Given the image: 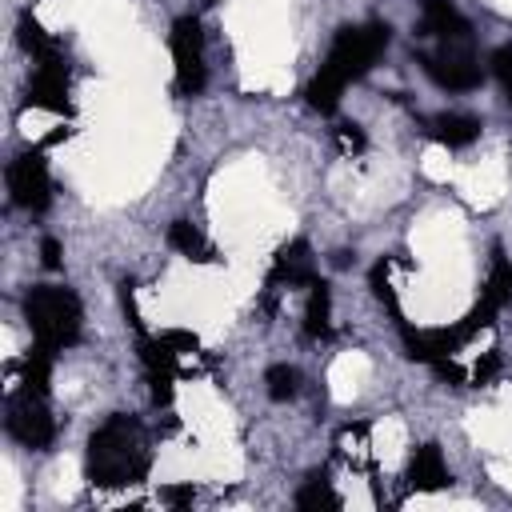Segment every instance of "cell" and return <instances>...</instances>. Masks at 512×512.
<instances>
[{"mask_svg":"<svg viewBox=\"0 0 512 512\" xmlns=\"http://www.w3.org/2000/svg\"><path fill=\"white\" fill-rule=\"evenodd\" d=\"M416 64L424 68V76L448 92H472L480 88V64L468 40H440L436 52H416Z\"/></svg>","mask_w":512,"mask_h":512,"instance_id":"4","label":"cell"},{"mask_svg":"<svg viewBox=\"0 0 512 512\" xmlns=\"http://www.w3.org/2000/svg\"><path fill=\"white\" fill-rule=\"evenodd\" d=\"M16 32H20V44H24V52L36 60V68L40 64H64V56H60V44L40 28V20L32 16V12H20V24H16Z\"/></svg>","mask_w":512,"mask_h":512,"instance_id":"14","label":"cell"},{"mask_svg":"<svg viewBox=\"0 0 512 512\" xmlns=\"http://www.w3.org/2000/svg\"><path fill=\"white\" fill-rule=\"evenodd\" d=\"M432 368H436V376H440V380H448L452 388H464V380H468V372H464V368H456L452 360H436Z\"/></svg>","mask_w":512,"mask_h":512,"instance_id":"28","label":"cell"},{"mask_svg":"<svg viewBox=\"0 0 512 512\" xmlns=\"http://www.w3.org/2000/svg\"><path fill=\"white\" fill-rule=\"evenodd\" d=\"M264 384H268V396H272L276 404H284V400H292V396L300 392V372H296L292 364H272V368L264 372Z\"/></svg>","mask_w":512,"mask_h":512,"instance_id":"19","label":"cell"},{"mask_svg":"<svg viewBox=\"0 0 512 512\" xmlns=\"http://www.w3.org/2000/svg\"><path fill=\"white\" fill-rule=\"evenodd\" d=\"M420 36H436V40H468V16L452 4V0H424L420 20H416Z\"/></svg>","mask_w":512,"mask_h":512,"instance_id":"11","label":"cell"},{"mask_svg":"<svg viewBox=\"0 0 512 512\" xmlns=\"http://www.w3.org/2000/svg\"><path fill=\"white\" fill-rule=\"evenodd\" d=\"M24 320L32 328V340L60 352L80 340V296L60 284H36L24 292Z\"/></svg>","mask_w":512,"mask_h":512,"instance_id":"3","label":"cell"},{"mask_svg":"<svg viewBox=\"0 0 512 512\" xmlns=\"http://www.w3.org/2000/svg\"><path fill=\"white\" fill-rule=\"evenodd\" d=\"M132 292H136V284H132V280H124V284H120V308H124V316H128L132 332H136V336H144V320H140V308H136V296H132Z\"/></svg>","mask_w":512,"mask_h":512,"instance_id":"22","label":"cell"},{"mask_svg":"<svg viewBox=\"0 0 512 512\" xmlns=\"http://www.w3.org/2000/svg\"><path fill=\"white\" fill-rule=\"evenodd\" d=\"M296 504L300 508H340V496L332 492V484L324 480V472H312L304 480V488L296 492Z\"/></svg>","mask_w":512,"mask_h":512,"instance_id":"18","label":"cell"},{"mask_svg":"<svg viewBox=\"0 0 512 512\" xmlns=\"http://www.w3.org/2000/svg\"><path fill=\"white\" fill-rule=\"evenodd\" d=\"M40 260H44V268H56V264H60V240L44 236V240H40Z\"/></svg>","mask_w":512,"mask_h":512,"instance_id":"29","label":"cell"},{"mask_svg":"<svg viewBox=\"0 0 512 512\" xmlns=\"http://www.w3.org/2000/svg\"><path fill=\"white\" fill-rule=\"evenodd\" d=\"M28 108H44V112H72V100H68V64H40L36 76L28 80V96H24Z\"/></svg>","mask_w":512,"mask_h":512,"instance_id":"10","label":"cell"},{"mask_svg":"<svg viewBox=\"0 0 512 512\" xmlns=\"http://www.w3.org/2000/svg\"><path fill=\"white\" fill-rule=\"evenodd\" d=\"M152 468V448L148 436L140 428V420L116 412L108 416L84 448V476L96 488H128V484H144Z\"/></svg>","mask_w":512,"mask_h":512,"instance_id":"2","label":"cell"},{"mask_svg":"<svg viewBox=\"0 0 512 512\" xmlns=\"http://www.w3.org/2000/svg\"><path fill=\"white\" fill-rule=\"evenodd\" d=\"M492 76L512 92V44H500V48L492 52Z\"/></svg>","mask_w":512,"mask_h":512,"instance_id":"23","label":"cell"},{"mask_svg":"<svg viewBox=\"0 0 512 512\" xmlns=\"http://www.w3.org/2000/svg\"><path fill=\"white\" fill-rule=\"evenodd\" d=\"M316 280V260H312V248L308 240H288L276 256H272V268H268V288H308Z\"/></svg>","mask_w":512,"mask_h":512,"instance_id":"9","label":"cell"},{"mask_svg":"<svg viewBox=\"0 0 512 512\" xmlns=\"http://www.w3.org/2000/svg\"><path fill=\"white\" fill-rule=\"evenodd\" d=\"M176 348L164 340V336H140V364L148 372V384H152V404L156 408H168L172 404V384H176Z\"/></svg>","mask_w":512,"mask_h":512,"instance_id":"8","label":"cell"},{"mask_svg":"<svg viewBox=\"0 0 512 512\" xmlns=\"http://www.w3.org/2000/svg\"><path fill=\"white\" fill-rule=\"evenodd\" d=\"M8 192H12V204L24 212H44L52 204V176H48L44 152H20L8 164Z\"/></svg>","mask_w":512,"mask_h":512,"instance_id":"7","label":"cell"},{"mask_svg":"<svg viewBox=\"0 0 512 512\" xmlns=\"http://www.w3.org/2000/svg\"><path fill=\"white\" fill-rule=\"evenodd\" d=\"M160 500L172 504V508H184V504L196 500V488L192 484H168V488H160Z\"/></svg>","mask_w":512,"mask_h":512,"instance_id":"26","label":"cell"},{"mask_svg":"<svg viewBox=\"0 0 512 512\" xmlns=\"http://www.w3.org/2000/svg\"><path fill=\"white\" fill-rule=\"evenodd\" d=\"M388 32H392V28L380 24V20L356 24V28H340V32H336V40H332L324 64L316 68V76H312L308 88H304L308 104H312L320 116H332V112L340 108L344 88H348L352 80L368 76V68H372V64L384 56V48H388Z\"/></svg>","mask_w":512,"mask_h":512,"instance_id":"1","label":"cell"},{"mask_svg":"<svg viewBox=\"0 0 512 512\" xmlns=\"http://www.w3.org/2000/svg\"><path fill=\"white\" fill-rule=\"evenodd\" d=\"M484 292H488L492 300H500V304L512 300V264H508L500 252L492 256V272H488V280H484Z\"/></svg>","mask_w":512,"mask_h":512,"instance_id":"20","label":"cell"},{"mask_svg":"<svg viewBox=\"0 0 512 512\" xmlns=\"http://www.w3.org/2000/svg\"><path fill=\"white\" fill-rule=\"evenodd\" d=\"M388 268H392V260H388V256H384V260H376V264H372L368 284H372V296H376L380 304H388V312L400 320V304H396V292H392V284H388Z\"/></svg>","mask_w":512,"mask_h":512,"instance_id":"21","label":"cell"},{"mask_svg":"<svg viewBox=\"0 0 512 512\" xmlns=\"http://www.w3.org/2000/svg\"><path fill=\"white\" fill-rule=\"evenodd\" d=\"M4 428L12 440H20L24 448H52L56 440V420L44 404V392H32V388H20L8 396V416H4Z\"/></svg>","mask_w":512,"mask_h":512,"instance_id":"5","label":"cell"},{"mask_svg":"<svg viewBox=\"0 0 512 512\" xmlns=\"http://www.w3.org/2000/svg\"><path fill=\"white\" fill-rule=\"evenodd\" d=\"M172 68H176V92L180 96H196L208 80L204 72V32H200V20L196 16H176L172 24Z\"/></svg>","mask_w":512,"mask_h":512,"instance_id":"6","label":"cell"},{"mask_svg":"<svg viewBox=\"0 0 512 512\" xmlns=\"http://www.w3.org/2000/svg\"><path fill=\"white\" fill-rule=\"evenodd\" d=\"M332 332V288L316 276L308 284V304H304V336L324 340Z\"/></svg>","mask_w":512,"mask_h":512,"instance_id":"15","label":"cell"},{"mask_svg":"<svg viewBox=\"0 0 512 512\" xmlns=\"http://www.w3.org/2000/svg\"><path fill=\"white\" fill-rule=\"evenodd\" d=\"M424 132L444 144V148H468L476 136H480V120L476 116H464V112H440L424 124Z\"/></svg>","mask_w":512,"mask_h":512,"instance_id":"13","label":"cell"},{"mask_svg":"<svg viewBox=\"0 0 512 512\" xmlns=\"http://www.w3.org/2000/svg\"><path fill=\"white\" fill-rule=\"evenodd\" d=\"M52 348L44 344H32V352L24 356V372H20V388H32V392H48V376H52Z\"/></svg>","mask_w":512,"mask_h":512,"instance_id":"17","label":"cell"},{"mask_svg":"<svg viewBox=\"0 0 512 512\" xmlns=\"http://www.w3.org/2000/svg\"><path fill=\"white\" fill-rule=\"evenodd\" d=\"M160 336H164L176 352H196V348H200V340H196L192 332H180V328H168V332H160Z\"/></svg>","mask_w":512,"mask_h":512,"instance_id":"27","label":"cell"},{"mask_svg":"<svg viewBox=\"0 0 512 512\" xmlns=\"http://www.w3.org/2000/svg\"><path fill=\"white\" fill-rule=\"evenodd\" d=\"M204 4H216V0H204Z\"/></svg>","mask_w":512,"mask_h":512,"instance_id":"30","label":"cell"},{"mask_svg":"<svg viewBox=\"0 0 512 512\" xmlns=\"http://www.w3.org/2000/svg\"><path fill=\"white\" fill-rule=\"evenodd\" d=\"M168 244H172L176 252H184L188 260H200V264L216 260V252H212V244L204 240V232H200L196 224H188V220H172V224H168Z\"/></svg>","mask_w":512,"mask_h":512,"instance_id":"16","label":"cell"},{"mask_svg":"<svg viewBox=\"0 0 512 512\" xmlns=\"http://www.w3.org/2000/svg\"><path fill=\"white\" fill-rule=\"evenodd\" d=\"M496 372H500V352L492 348V352H484V356L476 360V368H472V384H488Z\"/></svg>","mask_w":512,"mask_h":512,"instance_id":"25","label":"cell"},{"mask_svg":"<svg viewBox=\"0 0 512 512\" xmlns=\"http://www.w3.org/2000/svg\"><path fill=\"white\" fill-rule=\"evenodd\" d=\"M336 140H340L344 152H364V144H368L360 124H340V128H336Z\"/></svg>","mask_w":512,"mask_h":512,"instance_id":"24","label":"cell"},{"mask_svg":"<svg viewBox=\"0 0 512 512\" xmlns=\"http://www.w3.org/2000/svg\"><path fill=\"white\" fill-rule=\"evenodd\" d=\"M448 480H452V472H448L440 448L436 444H420L412 452V460H408V484L416 492H440V488H448Z\"/></svg>","mask_w":512,"mask_h":512,"instance_id":"12","label":"cell"}]
</instances>
